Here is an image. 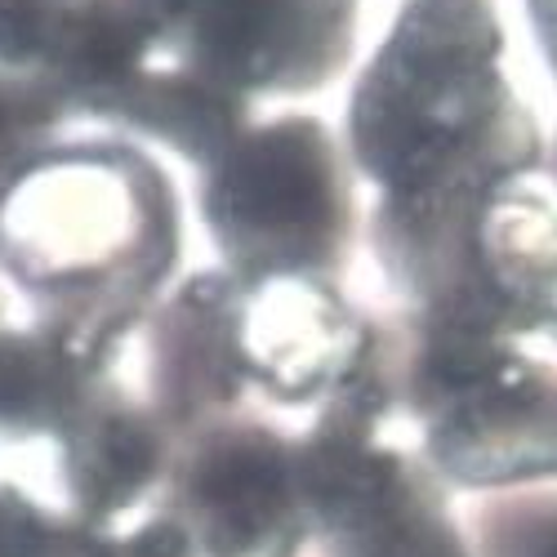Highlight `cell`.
Wrapping results in <instances>:
<instances>
[{
  "label": "cell",
  "mask_w": 557,
  "mask_h": 557,
  "mask_svg": "<svg viewBox=\"0 0 557 557\" xmlns=\"http://www.w3.org/2000/svg\"><path fill=\"white\" fill-rule=\"evenodd\" d=\"M308 188H312L308 161L282 144H268L232 178V210L246 223L286 227L308 214Z\"/></svg>",
  "instance_id": "4"
},
{
  "label": "cell",
  "mask_w": 557,
  "mask_h": 557,
  "mask_svg": "<svg viewBox=\"0 0 557 557\" xmlns=\"http://www.w3.org/2000/svg\"><path fill=\"white\" fill-rule=\"evenodd\" d=\"M540 557H557V535H553V544H548V548H544Z\"/></svg>",
  "instance_id": "7"
},
{
  "label": "cell",
  "mask_w": 557,
  "mask_h": 557,
  "mask_svg": "<svg viewBox=\"0 0 557 557\" xmlns=\"http://www.w3.org/2000/svg\"><path fill=\"white\" fill-rule=\"evenodd\" d=\"M157 473V442L129 414H95L67 437V486L85 513H116Z\"/></svg>",
  "instance_id": "3"
},
{
  "label": "cell",
  "mask_w": 557,
  "mask_h": 557,
  "mask_svg": "<svg viewBox=\"0 0 557 557\" xmlns=\"http://www.w3.org/2000/svg\"><path fill=\"white\" fill-rule=\"evenodd\" d=\"M197 557H295L308 535L299 463L268 437H223L206 446L183 486Z\"/></svg>",
  "instance_id": "1"
},
{
  "label": "cell",
  "mask_w": 557,
  "mask_h": 557,
  "mask_svg": "<svg viewBox=\"0 0 557 557\" xmlns=\"http://www.w3.org/2000/svg\"><path fill=\"white\" fill-rule=\"evenodd\" d=\"M50 40V10L45 0H0V50L23 59Z\"/></svg>",
  "instance_id": "6"
},
{
  "label": "cell",
  "mask_w": 557,
  "mask_h": 557,
  "mask_svg": "<svg viewBox=\"0 0 557 557\" xmlns=\"http://www.w3.org/2000/svg\"><path fill=\"white\" fill-rule=\"evenodd\" d=\"M85 557H197V553L178 522H152L129 535H116L108 544H95Z\"/></svg>",
  "instance_id": "5"
},
{
  "label": "cell",
  "mask_w": 557,
  "mask_h": 557,
  "mask_svg": "<svg viewBox=\"0 0 557 557\" xmlns=\"http://www.w3.org/2000/svg\"><path fill=\"white\" fill-rule=\"evenodd\" d=\"M299 478L308 513L326 527L339 557H459L442 513L393 459L335 446L304 463Z\"/></svg>",
  "instance_id": "2"
}]
</instances>
